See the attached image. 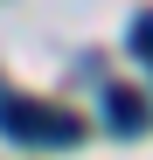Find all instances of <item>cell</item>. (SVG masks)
<instances>
[{
    "instance_id": "1",
    "label": "cell",
    "mask_w": 153,
    "mask_h": 160,
    "mask_svg": "<svg viewBox=\"0 0 153 160\" xmlns=\"http://www.w3.org/2000/svg\"><path fill=\"white\" fill-rule=\"evenodd\" d=\"M0 132L7 139H21V146H76L84 139V125H76L70 112H49V104H35V98H0Z\"/></svg>"
},
{
    "instance_id": "2",
    "label": "cell",
    "mask_w": 153,
    "mask_h": 160,
    "mask_svg": "<svg viewBox=\"0 0 153 160\" xmlns=\"http://www.w3.org/2000/svg\"><path fill=\"white\" fill-rule=\"evenodd\" d=\"M146 118H153V112H146V98H139V91H105V125L118 132V139L146 132Z\"/></svg>"
},
{
    "instance_id": "3",
    "label": "cell",
    "mask_w": 153,
    "mask_h": 160,
    "mask_svg": "<svg viewBox=\"0 0 153 160\" xmlns=\"http://www.w3.org/2000/svg\"><path fill=\"white\" fill-rule=\"evenodd\" d=\"M132 56L153 70V7H139V14H132Z\"/></svg>"
}]
</instances>
